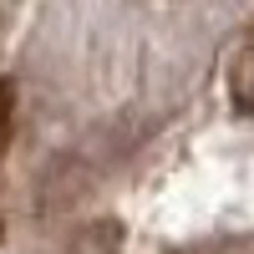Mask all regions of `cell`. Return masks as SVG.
Masks as SVG:
<instances>
[{
    "label": "cell",
    "instance_id": "obj_1",
    "mask_svg": "<svg viewBox=\"0 0 254 254\" xmlns=\"http://www.w3.org/2000/svg\"><path fill=\"white\" fill-rule=\"evenodd\" d=\"M229 92H234L239 112H254V41L234 56V66H229Z\"/></svg>",
    "mask_w": 254,
    "mask_h": 254
},
{
    "label": "cell",
    "instance_id": "obj_2",
    "mask_svg": "<svg viewBox=\"0 0 254 254\" xmlns=\"http://www.w3.org/2000/svg\"><path fill=\"white\" fill-rule=\"evenodd\" d=\"M5 117H10V87H0V142H5Z\"/></svg>",
    "mask_w": 254,
    "mask_h": 254
}]
</instances>
